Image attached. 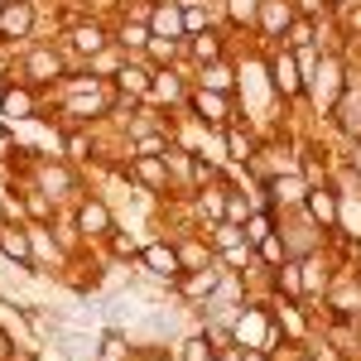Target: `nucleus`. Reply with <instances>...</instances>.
Segmentation results:
<instances>
[{"label": "nucleus", "instance_id": "1", "mask_svg": "<svg viewBox=\"0 0 361 361\" xmlns=\"http://www.w3.org/2000/svg\"><path fill=\"white\" fill-rule=\"evenodd\" d=\"M140 265L149 270V275H159V279H169V284H178V275H183V260H178V250L173 246H145L140 250Z\"/></svg>", "mask_w": 361, "mask_h": 361}, {"label": "nucleus", "instance_id": "2", "mask_svg": "<svg viewBox=\"0 0 361 361\" xmlns=\"http://www.w3.org/2000/svg\"><path fill=\"white\" fill-rule=\"evenodd\" d=\"M29 25H34L29 0H5V5H0V39H25Z\"/></svg>", "mask_w": 361, "mask_h": 361}, {"label": "nucleus", "instance_id": "3", "mask_svg": "<svg viewBox=\"0 0 361 361\" xmlns=\"http://www.w3.org/2000/svg\"><path fill=\"white\" fill-rule=\"evenodd\" d=\"M78 231H82V236H111L116 231L111 207H106V202H82V207H78Z\"/></svg>", "mask_w": 361, "mask_h": 361}, {"label": "nucleus", "instance_id": "4", "mask_svg": "<svg viewBox=\"0 0 361 361\" xmlns=\"http://www.w3.org/2000/svg\"><path fill=\"white\" fill-rule=\"evenodd\" d=\"M0 250H5L10 260H20V270H29V265H34V250H29V231H25L20 222L0 226Z\"/></svg>", "mask_w": 361, "mask_h": 361}, {"label": "nucleus", "instance_id": "5", "mask_svg": "<svg viewBox=\"0 0 361 361\" xmlns=\"http://www.w3.org/2000/svg\"><path fill=\"white\" fill-rule=\"evenodd\" d=\"M260 25L270 39H284V29L294 25V10H289V0H260Z\"/></svg>", "mask_w": 361, "mask_h": 361}, {"label": "nucleus", "instance_id": "6", "mask_svg": "<svg viewBox=\"0 0 361 361\" xmlns=\"http://www.w3.org/2000/svg\"><path fill=\"white\" fill-rule=\"evenodd\" d=\"M135 178L145 183V188H154V193L169 188V169L159 164V154H135Z\"/></svg>", "mask_w": 361, "mask_h": 361}, {"label": "nucleus", "instance_id": "7", "mask_svg": "<svg viewBox=\"0 0 361 361\" xmlns=\"http://www.w3.org/2000/svg\"><path fill=\"white\" fill-rule=\"evenodd\" d=\"M270 73H275V87L284 92V97H299V92H304V78H299V68H294L289 54H279L275 63H270Z\"/></svg>", "mask_w": 361, "mask_h": 361}, {"label": "nucleus", "instance_id": "8", "mask_svg": "<svg viewBox=\"0 0 361 361\" xmlns=\"http://www.w3.org/2000/svg\"><path fill=\"white\" fill-rule=\"evenodd\" d=\"M212 289H217V270H212V265H202L193 275H178V294H183V299H202V294H212Z\"/></svg>", "mask_w": 361, "mask_h": 361}, {"label": "nucleus", "instance_id": "9", "mask_svg": "<svg viewBox=\"0 0 361 361\" xmlns=\"http://www.w3.org/2000/svg\"><path fill=\"white\" fill-rule=\"evenodd\" d=\"M308 212H313V222L337 226V197L328 188H308Z\"/></svg>", "mask_w": 361, "mask_h": 361}, {"label": "nucleus", "instance_id": "10", "mask_svg": "<svg viewBox=\"0 0 361 361\" xmlns=\"http://www.w3.org/2000/svg\"><path fill=\"white\" fill-rule=\"evenodd\" d=\"M0 111L25 121V116H34V97H29L25 87H5V92H0Z\"/></svg>", "mask_w": 361, "mask_h": 361}, {"label": "nucleus", "instance_id": "11", "mask_svg": "<svg viewBox=\"0 0 361 361\" xmlns=\"http://www.w3.org/2000/svg\"><path fill=\"white\" fill-rule=\"evenodd\" d=\"M337 126H342L347 135H357V140H361V92H352V97L337 106Z\"/></svg>", "mask_w": 361, "mask_h": 361}, {"label": "nucleus", "instance_id": "12", "mask_svg": "<svg viewBox=\"0 0 361 361\" xmlns=\"http://www.w3.org/2000/svg\"><path fill=\"white\" fill-rule=\"evenodd\" d=\"M193 54L202 58V63H217V58H222V34H217V29H202L193 39Z\"/></svg>", "mask_w": 361, "mask_h": 361}, {"label": "nucleus", "instance_id": "13", "mask_svg": "<svg viewBox=\"0 0 361 361\" xmlns=\"http://www.w3.org/2000/svg\"><path fill=\"white\" fill-rule=\"evenodd\" d=\"M102 44H106V34H102L97 25H78L73 29V49H78V54H97Z\"/></svg>", "mask_w": 361, "mask_h": 361}, {"label": "nucleus", "instance_id": "14", "mask_svg": "<svg viewBox=\"0 0 361 361\" xmlns=\"http://www.w3.org/2000/svg\"><path fill=\"white\" fill-rule=\"evenodd\" d=\"M275 270H279L275 284L289 294V299H299V294H304V275H299V265H275Z\"/></svg>", "mask_w": 361, "mask_h": 361}, {"label": "nucleus", "instance_id": "15", "mask_svg": "<svg viewBox=\"0 0 361 361\" xmlns=\"http://www.w3.org/2000/svg\"><path fill=\"white\" fill-rule=\"evenodd\" d=\"M202 87H212V92H231V68H226V63H207Z\"/></svg>", "mask_w": 361, "mask_h": 361}, {"label": "nucleus", "instance_id": "16", "mask_svg": "<svg viewBox=\"0 0 361 361\" xmlns=\"http://www.w3.org/2000/svg\"><path fill=\"white\" fill-rule=\"evenodd\" d=\"M226 15H231L236 25H250V20L260 15V0H226Z\"/></svg>", "mask_w": 361, "mask_h": 361}, {"label": "nucleus", "instance_id": "17", "mask_svg": "<svg viewBox=\"0 0 361 361\" xmlns=\"http://www.w3.org/2000/svg\"><path fill=\"white\" fill-rule=\"evenodd\" d=\"M197 111H202V121H212V126H217V121L226 116V102L217 97V92H212V97L202 92V97H197Z\"/></svg>", "mask_w": 361, "mask_h": 361}, {"label": "nucleus", "instance_id": "18", "mask_svg": "<svg viewBox=\"0 0 361 361\" xmlns=\"http://www.w3.org/2000/svg\"><path fill=\"white\" fill-rule=\"evenodd\" d=\"M149 54H154V63H173V58H178V39L154 34V39H149Z\"/></svg>", "mask_w": 361, "mask_h": 361}, {"label": "nucleus", "instance_id": "19", "mask_svg": "<svg viewBox=\"0 0 361 361\" xmlns=\"http://www.w3.org/2000/svg\"><path fill=\"white\" fill-rule=\"evenodd\" d=\"M265 236H270V217H265V212H250V217H246V241H250V246H260Z\"/></svg>", "mask_w": 361, "mask_h": 361}, {"label": "nucleus", "instance_id": "20", "mask_svg": "<svg viewBox=\"0 0 361 361\" xmlns=\"http://www.w3.org/2000/svg\"><path fill=\"white\" fill-rule=\"evenodd\" d=\"M246 241V226H236V222H217V246L231 250V246H241Z\"/></svg>", "mask_w": 361, "mask_h": 361}, {"label": "nucleus", "instance_id": "21", "mask_svg": "<svg viewBox=\"0 0 361 361\" xmlns=\"http://www.w3.org/2000/svg\"><path fill=\"white\" fill-rule=\"evenodd\" d=\"M178 29H183V20H178V15H173V10H159V15H154V34H164V39H178Z\"/></svg>", "mask_w": 361, "mask_h": 361}, {"label": "nucleus", "instance_id": "22", "mask_svg": "<svg viewBox=\"0 0 361 361\" xmlns=\"http://www.w3.org/2000/svg\"><path fill=\"white\" fill-rule=\"evenodd\" d=\"M145 78H149V73H145V68H121V73H116V82L126 87V92H145Z\"/></svg>", "mask_w": 361, "mask_h": 361}, {"label": "nucleus", "instance_id": "23", "mask_svg": "<svg viewBox=\"0 0 361 361\" xmlns=\"http://www.w3.org/2000/svg\"><path fill=\"white\" fill-rule=\"evenodd\" d=\"M126 357V342H121V333H106L102 337V352H97V361H121Z\"/></svg>", "mask_w": 361, "mask_h": 361}, {"label": "nucleus", "instance_id": "24", "mask_svg": "<svg viewBox=\"0 0 361 361\" xmlns=\"http://www.w3.org/2000/svg\"><path fill=\"white\" fill-rule=\"evenodd\" d=\"M29 73H34V78H58V58L54 54H34L29 58Z\"/></svg>", "mask_w": 361, "mask_h": 361}, {"label": "nucleus", "instance_id": "25", "mask_svg": "<svg viewBox=\"0 0 361 361\" xmlns=\"http://www.w3.org/2000/svg\"><path fill=\"white\" fill-rule=\"evenodd\" d=\"M178 361H212V347H207V337H193V342H183V357Z\"/></svg>", "mask_w": 361, "mask_h": 361}, {"label": "nucleus", "instance_id": "26", "mask_svg": "<svg viewBox=\"0 0 361 361\" xmlns=\"http://www.w3.org/2000/svg\"><path fill=\"white\" fill-rule=\"evenodd\" d=\"M149 39H154V29H145V25H126V29H121V44H130V49L149 44Z\"/></svg>", "mask_w": 361, "mask_h": 361}, {"label": "nucleus", "instance_id": "27", "mask_svg": "<svg viewBox=\"0 0 361 361\" xmlns=\"http://www.w3.org/2000/svg\"><path fill=\"white\" fill-rule=\"evenodd\" d=\"M289 44H294V49H308V44H313V25H308V20H294V25H289Z\"/></svg>", "mask_w": 361, "mask_h": 361}, {"label": "nucleus", "instance_id": "28", "mask_svg": "<svg viewBox=\"0 0 361 361\" xmlns=\"http://www.w3.org/2000/svg\"><path fill=\"white\" fill-rule=\"evenodd\" d=\"M111 250L121 255V260H135V255H140V250H135V241H130L126 231H111Z\"/></svg>", "mask_w": 361, "mask_h": 361}, {"label": "nucleus", "instance_id": "29", "mask_svg": "<svg viewBox=\"0 0 361 361\" xmlns=\"http://www.w3.org/2000/svg\"><path fill=\"white\" fill-rule=\"evenodd\" d=\"M222 207H226L222 188H207V193H202V212H212V217H222Z\"/></svg>", "mask_w": 361, "mask_h": 361}, {"label": "nucleus", "instance_id": "30", "mask_svg": "<svg viewBox=\"0 0 361 361\" xmlns=\"http://www.w3.org/2000/svg\"><path fill=\"white\" fill-rule=\"evenodd\" d=\"M226 140H231V159H255V154H250V140L241 135V130H231Z\"/></svg>", "mask_w": 361, "mask_h": 361}, {"label": "nucleus", "instance_id": "31", "mask_svg": "<svg viewBox=\"0 0 361 361\" xmlns=\"http://www.w3.org/2000/svg\"><path fill=\"white\" fill-rule=\"evenodd\" d=\"M260 255H265L270 265H284V246H279L275 236H265V241H260Z\"/></svg>", "mask_w": 361, "mask_h": 361}, {"label": "nucleus", "instance_id": "32", "mask_svg": "<svg viewBox=\"0 0 361 361\" xmlns=\"http://www.w3.org/2000/svg\"><path fill=\"white\" fill-rule=\"evenodd\" d=\"M270 188H275V197H299V178H275Z\"/></svg>", "mask_w": 361, "mask_h": 361}, {"label": "nucleus", "instance_id": "33", "mask_svg": "<svg viewBox=\"0 0 361 361\" xmlns=\"http://www.w3.org/2000/svg\"><path fill=\"white\" fill-rule=\"evenodd\" d=\"M44 183H49V188H68V183H73V178H68V173H63V169H44Z\"/></svg>", "mask_w": 361, "mask_h": 361}, {"label": "nucleus", "instance_id": "34", "mask_svg": "<svg viewBox=\"0 0 361 361\" xmlns=\"http://www.w3.org/2000/svg\"><path fill=\"white\" fill-rule=\"evenodd\" d=\"M154 92H159V97H178V82H173V78H169V73H164V78L154 82Z\"/></svg>", "mask_w": 361, "mask_h": 361}, {"label": "nucleus", "instance_id": "35", "mask_svg": "<svg viewBox=\"0 0 361 361\" xmlns=\"http://www.w3.org/2000/svg\"><path fill=\"white\" fill-rule=\"evenodd\" d=\"M25 202H29V212H34V217H49V202H44V197H39V193H29Z\"/></svg>", "mask_w": 361, "mask_h": 361}, {"label": "nucleus", "instance_id": "36", "mask_svg": "<svg viewBox=\"0 0 361 361\" xmlns=\"http://www.w3.org/2000/svg\"><path fill=\"white\" fill-rule=\"evenodd\" d=\"M226 212H231V217H250V202H246V197H231Z\"/></svg>", "mask_w": 361, "mask_h": 361}, {"label": "nucleus", "instance_id": "37", "mask_svg": "<svg viewBox=\"0 0 361 361\" xmlns=\"http://www.w3.org/2000/svg\"><path fill=\"white\" fill-rule=\"evenodd\" d=\"M183 25H188V29H197V34H202V25H207V20H202V10H197V5H188V20H183Z\"/></svg>", "mask_w": 361, "mask_h": 361}, {"label": "nucleus", "instance_id": "38", "mask_svg": "<svg viewBox=\"0 0 361 361\" xmlns=\"http://www.w3.org/2000/svg\"><path fill=\"white\" fill-rule=\"evenodd\" d=\"M193 178H197V183H207V178H212V169L202 164V159H193Z\"/></svg>", "mask_w": 361, "mask_h": 361}, {"label": "nucleus", "instance_id": "39", "mask_svg": "<svg viewBox=\"0 0 361 361\" xmlns=\"http://www.w3.org/2000/svg\"><path fill=\"white\" fill-rule=\"evenodd\" d=\"M347 29H352V34L361 29V5H352V10H347Z\"/></svg>", "mask_w": 361, "mask_h": 361}, {"label": "nucleus", "instance_id": "40", "mask_svg": "<svg viewBox=\"0 0 361 361\" xmlns=\"http://www.w3.org/2000/svg\"><path fill=\"white\" fill-rule=\"evenodd\" d=\"M299 10H304V15H318V10H323V0H299Z\"/></svg>", "mask_w": 361, "mask_h": 361}, {"label": "nucleus", "instance_id": "41", "mask_svg": "<svg viewBox=\"0 0 361 361\" xmlns=\"http://www.w3.org/2000/svg\"><path fill=\"white\" fill-rule=\"evenodd\" d=\"M357 169H361V140H357Z\"/></svg>", "mask_w": 361, "mask_h": 361}, {"label": "nucleus", "instance_id": "42", "mask_svg": "<svg viewBox=\"0 0 361 361\" xmlns=\"http://www.w3.org/2000/svg\"><path fill=\"white\" fill-rule=\"evenodd\" d=\"M333 5H347V0H333Z\"/></svg>", "mask_w": 361, "mask_h": 361}, {"label": "nucleus", "instance_id": "43", "mask_svg": "<svg viewBox=\"0 0 361 361\" xmlns=\"http://www.w3.org/2000/svg\"><path fill=\"white\" fill-rule=\"evenodd\" d=\"M149 361H164V357H149Z\"/></svg>", "mask_w": 361, "mask_h": 361}]
</instances>
